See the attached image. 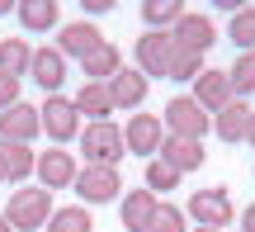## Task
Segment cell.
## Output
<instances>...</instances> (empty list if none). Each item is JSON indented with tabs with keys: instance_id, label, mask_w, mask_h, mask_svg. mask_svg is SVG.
Listing matches in <instances>:
<instances>
[{
	"instance_id": "obj_33",
	"label": "cell",
	"mask_w": 255,
	"mask_h": 232,
	"mask_svg": "<svg viewBox=\"0 0 255 232\" xmlns=\"http://www.w3.org/2000/svg\"><path fill=\"white\" fill-rule=\"evenodd\" d=\"M241 232H255V204L241 209Z\"/></svg>"
},
{
	"instance_id": "obj_12",
	"label": "cell",
	"mask_w": 255,
	"mask_h": 232,
	"mask_svg": "<svg viewBox=\"0 0 255 232\" xmlns=\"http://www.w3.org/2000/svg\"><path fill=\"white\" fill-rule=\"evenodd\" d=\"M189 95H194V104H199L203 114H218V109H227L232 100H237V90H232V81H227V71H218V66H208V71L199 76V81L189 85Z\"/></svg>"
},
{
	"instance_id": "obj_3",
	"label": "cell",
	"mask_w": 255,
	"mask_h": 232,
	"mask_svg": "<svg viewBox=\"0 0 255 232\" xmlns=\"http://www.w3.org/2000/svg\"><path fill=\"white\" fill-rule=\"evenodd\" d=\"M175 38L170 33H142L137 38V47H132V57H137V71L146 76V81H170V66H175Z\"/></svg>"
},
{
	"instance_id": "obj_37",
	"label": "cell",
	"mask_w": 255,
	"mask_h": 232,
	"mask_svg": "<svg viewBox=\"0 0 255 232\" xmlns=\"http://www.w3.org/2000/svg\"><path fill=\"white\" fill-rule=\"evenodd\" d=\"M194 232H222V228H194Z\"/></svg>"
},
{
	"instance_id": "obj_28",
	"label": "cell",
	"mask_w": 255,
	"mask_h": 232,
	"mask_svg": "<svg viewBox=\"0 0 255 232\" xmlns=\"http://www.w3.org/2000/svg\"><path fill=\"white\" fill-rule=\"evenodd\" d=\"M227 81H232V90H237V100H246V95H255V52H241L237 62H232Z\"/></svg>"
},
{
	"instance_id": "obj_25",
	"label": "cell",
	"mask_w": 255,
	"mask_h": 232,
	"mask_svg": "<svg viewBox=\"0 0 255 232\" xmlns=\"http://www.w3.org/2000/svg\"><path fill=\"white\" fill-rule=\"evenodd\" d=\"M43 232H95V218L85 204H66V209H52Z\"/></svg>"
},
{
	"instance_id": "obj_36",
	"label": "cell",
	"mask_w": 255,
	"mask_h": 232,
	"mask_svg": "<svg viewBox=\"0 0 255 232\" xmlns=\"http://www.w3.org/2000/svg\"><path fill=\"white\" fill-rule=\"evenodd\" d=\"M0 232H14V228H9V218H5V214H0Z\"/></svg>"
},
{
	"instance_id": "obj_29",
	"label": "cell",
	"mask_w": 255,
	"mask_h": 232,
	"mask_svg": "<svg viewBox=\"0 0 255 232\" xmlns=\"http://www.w3.org/2000/svg\"><path fill=\"white\" fill-rule=\"evenodd\" d=\"M146 232H184V209L180 204H156V214H151V223H146Z\"/></svg>"
},
{
	"instance_id": "obj_24",
	"label": "cell",
	"mask_w": 255,
	"mask_h": 232,
	"mask_svg": "<svg viewBox=\"0 0 255 232\" xmlns=\"http://www.w3.org/2000/svg\"><path fill=\"white\" fill-rule=\"evenodd\" d=\"M28 62H33V47H28L24 38H0V71H5V76L24 81V76H28Z\"/></svg>"
},
{
	"instance_id": "obj_34",
	"label": "cell",
	"mask_w": 255,
	"mask_h": 232,
	"mask_svg": "<svg viewBox=\"0 0 255 232\" xmlns=\"http://www.w3.org/2000/svg\"><path fill=\"white\" fill-rule=\"evenodd\" d=\"M246 142L255 147V109H251V119H246Z\"/></svg>"
},
{
	"instance_id": "obj_21",
	"label": "cell",
	"mask_w": 255,
	"mask_h": 232,
	"mask_svg": "<svg viewBox=\"0 0 255 232\" xmlns=\"http://www.w3.org/2000/svg\"><path fill=\"white\" fill-rule=\"evenodd\" d=\"M0 161H5V180L24 185V180L33 176V166H38V152L28 147V142H0Z\"/></svg>"
},
{
	"instance_id": "obj_38",
	"label": "cell",
	"mask_w": 255,
	"mask_h": 232,
	"mask_svg": "<svg viewBox=\"0 0 255 232\" xmlns=\"http://www.w3.org/2000/svg\"><path fill=\"white\" fill-rule=\"evenodd\" d=\"M0 180H5V161H0Z\"/></svg>"
},
{
	"instance_id": "obj_5",
	"label": "cell",
	"mask_w": 255,
	"mask_h": 232,
	"mask_svg": "<svg viewBox=\"0 0 255 232\" xmlns=\"http://www.w3.org/2000/svg\"><path fill=\"white\" fill-rule=\"evenodd\" d=\"M161 142H165V123H161V114H142V109H137L132 119L123 123V147H128V157L151 161L156 152H161Z\"/></svg>"
},
{
	"instance_id": "obj_7",
	"label": "cell",
	"mask_w": 255,
	"mask_h": 232,
	"mask_svg": "<svg viewBox=\"0 0 255 232\" xmlns=\"http://www.w3.org/2000/svg\"><path fill=\"white\" fill-rule=\"evenodd\" d=\"M76 195H81V204H114V199H123V176L114 166H81L76 171Z\"/></svg>"
},
{
	"instance_id": "obj_8",
	"label": "cell",
	"mask_w": 255,
	"mask_h": 232,
	"mask_svg": "<svg viewBox=\"0 0 255 232\" xmlns=\"http://www.w3.org/2000/svg\"><path fill=\"white\" fill-rule=\"evenodd\" d=\"M189 218H194V228H227L232 218H237L232 190L208 185V190H199V195H189Z\"/></svg>"
},
{
	"instance_id": "obj_1",
	"label": "cell",
	"mask_w": 255,
	"mask_h": 232,
	"mask_svg": "<svg viewBox=\"0 0 255 232\" xmlns=\"http://www.w3.org/2000/svg\"><path fill=\"white\" fill-rule=\"evenodd\" d=\"M52 209H57L52 190H43V185H19L14 195H9V204H5V218H9V228H14V232H43L47 218H52Z\"/></svg>"
},
{
	"instance_id": "obj_11",
	"label": "cell",
	"mask_w": 255,
	"mask_h": 232,
	"mask_svg": "<svg viewBox=\"0 0 255 232\" xmlns=\"http://www.w3.org/2000/svg\"><path fill=\"white\" fill-rule=\"evenodd\" d=\"M100 43H109V38L100 33V24H95V19H76V24H62V28H57V43L52 47L62 57H81V62H85Z\"/></svg>"
},
{
	"instance_id": "obj_26",
	"label": "cell",
	"mask_w": 255,
	"mask_h": 232,
	"mask_svg": "<svg viewBox=\"0 0 255 232\" xmlns=\"http://www.w3.org/2000/svg\"><path fill=\"white\" fill-rule=\"evenodd\" d=\"M180 180H184V176L170 166V161H161V157L146 161V180H142V185L151 190V195H175V190H180Z\"/></svg>"
},
{
	"instance_id": "obj_17",
	"label": "cell",
	"mask_w": 255,
	"mask_h": 232,
	"mask_svg": "<svg viewBox=\"0 0 255 232\" xmlns=\"http://www.w3.org/2000/svg\"><path fill=\"white\" fill-rule=\"evenodd\" d=\"M156 204L161 199L151 195V190H123V199H119V218H123V228L128 232H146V223H151V214H156Z\"/></svg>"
},
{
	"instance_id": "obj_27",
	"label": "cell",
	"mask_w": 255,
	"mask_h": 232,
	"mask_svg": "<svg viewBox=\"0 0 255 232\" xmlns=\"http://www.w3.org/2000/svg\"><path fill=\"white\" fill-rule=\"evenodd\" d=\"M227 38L241 47V52H255V5H241L237 14L227 19Z\"/></svg>"
},
{
	"instance_id": "obj_4",
	"label": "cell",
	"mask_w": 255,
	"mask_h": 232,
	"mask_svg": "<svg viewBox=\"0 0 255 232\" xmlns=\"http://www.w3.org/2000/svg\"><path fill=\"white\" fill-rule=\"evenodd\" d=\"M38 119H43V133L52 138V147H66V142L81 138V114H76V104L66 100V95H47L43 109H38Z\"/></svg>"
},
{
	"instance_id": "obj_14",
	"label": "cell",
	"mask_w": 255,
	"mask_h": 232,
	"mask_svg": "<svg viewBox=\"0 0 255 232\" xmlns=\"http://www.w3.org/2000/svg\"><path fill=\"white\" fill-rule=\"evenodd\" d=\"M38 133H43V119H38V109H33V104H24V100H19L14 109H5V114H0V142H33Z\"/></svg>"
},
{
	"instance_id": "obj_18",
	"label": "cell",
	"mask_w": 255,
	"mask_h": 232,
	"mask_svg": "<svg viewBox=\"0 0 255 232\" xmlns=\"http://www.w3.org/2000/svg\"><path fill=\"white\" fill-rule=\"evenodd\" d=\"M76 114H81L85 123H104V119H114V100H109V85L104 81H85L81 90H76Z\"/></svg>"
},
{
	"instance_id": "obj_30",
	"label": "cell",
	"mask_w": 255,
	"mask_h": 232,
	"mask_svg": "<svg viewBox=\"0 0 255 232\" xmlns=\"http://www.w3.org/2000/svg\"><path fill=\"white\" fill-rule=\"evenodd\" d=\"M208 71V62L203 57H194V52H175V66H170V81H199V76Z\"/></svg>"
},
{
	"instance_id": "obj_31",
	"label": "cell",
	"mask_w": 255,
	"mask_h": 232,
	"mask_svg": "<svg viewBox=\"0 0 255 232\" xmlns=\"http://www.w3.org/2000/svg\"><path fill=\"white\" fill-rule=\"evenodd\" d=\"M19 85H24V81H14V76H5V71H0V114L19 104Z\"/></svg>"
},
{
	"instance_id": "obj_22",
	"label": "cell",
	"mask_w": 255,
	"mask_h": 232,
	"mask_svg": "<svg viewBox=\"0 0 255 232\" xmlns=\"http://www.w3.org/2000/svg\"><path fill=\"white\" fill-rule=\"evenodd\" d=\"M81 71L90 76V81H104V85H109L114 76L123 71V52H119L114 43H100V47H95V52H90V57L81 62Z\"/></svg>"
},
{
	"instance_id": "obj_35",
	"label": "cell",
	"mask_w": 255,
	"mask_h": 232,
	"mask_svg": "<svg viewBox=\"0 0 255 232\" xmlns=\"http://www.w3.org/2000/svg\"><path fill=\"white\" fill-rule=\"evenodd\" d=\"M19 5V0H0V14H9V9H14Z\"/></svg>"
},
{
	"instance_id": "obj_9",
	"label": "cell",
	"mask_w": 255,
	"mask_h": 232,
	"mask_svg": "<svg viewBox=\"0 0 255 232\" xmlns=\"http://www.w3.org/2000/svg\"><path fill=\"white\" fill-rule=\"evenodd\" d=\"M170 38H175V47H180V52L203 57L213 43H218V24H213L208 14H199V9H184V19L170 28Z\"/></svg>"
},
{
	"instance_id": "obj_20",
	"label": "cell",
	"mask_w": 255,
	"mask_h": 232,
	"mask_svg": "<svg viewBox=\"0 0 255 232\" xmlns=\"http://www.w3.org/2000/svg\"><path fill=\"white\" fill-rule=\"evenodd\" d=\"M246 119H251V104L246 100H232L227 109L213 114V133H218L227 147H237V142H246Z\"/></svg>"
},
{
	"instance_id": "obj_2",
	"label": "cell",
	"mask_w": 255,
	"mask_h": 232,
	"mask_svg": "<svg viewBox=\"0 0 255 232\" xmlns=\"http://www.w3.org/2000/svg\"><path fill=\"white\" fill-rule=\"evenodd\" d=\"M76 147H81L85 166H114V171H119V161L128 157V147H123V128H119L114 119H104V123H85L81 138H76Z\"/></svg>"
},
{
	"instance_id": "obj_10",
	"label": "cell",
	"mask_w": 255,
	"mask_h": 232,
	"mask_svg": "<svg viewBox=\"0 0 255 232\" xmlns=\"http://www.w3.org/2000/svg\"><path fill=\"white\" fill-rule=\"evenodd\" d=\"M76 171H81V166H76V157L66 147H47V152H38L33 176H38V185H43V190H52V195H57V190H71L76 185Z\"/></svg>"
},
{
	"instance_id": "obj_32",
	"label": "cell",
	"mask_w": 255,
	"mask_h": 232,
	"mask_svg": "<svg viewBox=\"0 0 255 232\" xmlns=\"http://www.w3.org/2000/svg\"><path fill=\"white\" fill-rule=\"evenodd\" d=\"M81 5H85V14H109L114 0H81Z\"/></svg>"
},
{
	"instance_id": "obj_15",
	"label": "cell",
	"mask_w": 255,
	"mask_h": 232,
	"mask_svg": "<svg viewBox=\"0 0 255 232\" xmlns=\"http://www.w3.org/2000/svg\"><path fill=\"white\" fill-rule=\"evenodd\" d=\"M146 90H151V81H146L137 66H123L119 76L109 81V100H114V109H142V100H146Z\"/></svg>"
},
{
	"instance_id": "obj_19",
	"label": "cell",
	"mask_w": 255,
	"mask_h": 232,
	"mask_svg": "<svg viewBox=\"0 0 255 232\" xmlns=\"http://www.w3.org/2000/svg\"><path fill=\"white\" fill-rule=\"evenodd\" d=\"M19 24L28 28V33H47V28H62V5L57 0H19L14 5Z\"/></svg>"
},
{
	"instance_id": "obj_23",
	"label": "cell",
	"mask_w": 255,
	"mask_h": 232,
	"mask_svg": "<svg viewBox=\"0 0 255 232\" xmlns=\"http://www.w3.org/2000/svg\"><path fill=\"white\" fill-rule=\"evenodd\" d=\"M180 19H184V5H180V0H146V5H142L146 33H170Z\"/></svg>"
},
{
	"instance_id": "obj_16",
	"label": "cell",
	"mask_w": 255,
	"mask_h": 232,
	"mask_svg": "<svg viewBox=\"0 0 255 232\" xmlns=\"http://www.w3.org/2000/svg\"><path fill=\"white\" fill-rule=\"evenodd\" d=\"M161 161H170L175 171H199L203 161H208V152H203V142L199 138H175V133H165V142H161V152H156Z\"/></svg>"
},
{
	"instance_id": "obj_6",
	"label": "cell",
	"mask_w": 255,
	"mask_h": 232,
	"mask_svg": "<svg viewBox=\"0 0 255 232\" xmlns=\"http://www.w3.org/2000/svg\"><path fill=\"white\" fill-rule=\"evenodd\" d=\"M161 123L175 138H199V142H203V133L213 128V119L194 104V95H170V104L161 109Z\"/></svg>"
},
{
	"instance_id": "obj_13",
	"label": "cell",
	"mask_w": 255,
	"mask_h": 232,
	"mask_svg": "<svg viewBox=\"0 0 255 232\" xmlns=\"http://www.w3.org/2000/svg\"><path fill=\"white\" fill-rule=\"evenodd\" d=\"M28 76H33L38 90L57 95L66 85V57L57 52V47H33V62H28Z\"/></svg>"
}]
</instances>
